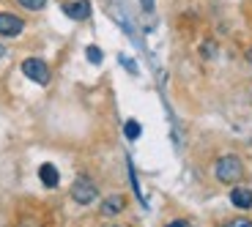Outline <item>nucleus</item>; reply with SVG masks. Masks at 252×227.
Returning a JSON list of instances; mask_svg holds the SVG:
<instances>
[{
  "label": "nucleus",
  "mask_w": 252,
  "mask_h": 227,
  "mask_svg": "<svg viewBox=\"0 0 252 227\" xmlns=\"http://www.w3.org/2000/svg\"><path fill=\"white\" fill-rule=\"evenodd\" d=\"M225 227H252V219H247V216H236V219H227Z\"/></svg>",
  "instance_id": "nucleus-12"
},
{
  "label": "nucleus",
  "mask_w": 252,
  "mask_h": 227,
  "mask_svg": "<svg viewBox=\"0 0 252 227\" xmlns=\"http://www.w3.org/2000/svg\"><path fill=\"white\" fill-rule=\"evenodd\" d=\"M85 57H88L91 63H96V66H99V63H101V57H104V55H101V50H99V47H88V50H85Z\"/></svg>",
  "instance_id": "nucleus-11"
},
{
  "label": "nucleus",
  "mask_w": 252,
  "mask_h": 227,
  "mask_svg": "<svg viewBox=\"0 0 252 227\" xmlns=\"http://www.w3.org/2000/svg\"><path fill=\"white\" fill-rule=\"evenodd\" d=\"M22 30H25V22L17 14L0 11V36H19Z\"/></svg>",
  "instance_id": "nucleus-4"
},
{
  "label": "nucleus",
  "mask_w": 252,
  "mask_h": 227,
  "mask_svg": "<svg viewBox=\"0 0 252 227\" xmlns=\"http://www.w3.org/2000/svg\"><path fill=\"white\" fill-rule=\"evenodd\" d=\"M19 227H36V225H31V222H25V225H19Z\"/></svg>",
  "instance_id": "nucleus-16"
},
{
  "label": "nucleus",
  "mask_w": 252,
  "mask_h": 227,
  "mask_svg": "<svg viewBox=\"0 0 252 227\" xmlns=\"http://www.w3.org/2000/svg\"><path fill=\"white\" fill-rule=\"evenodd\" d=\"M124 208H126V197L124 195H113V197H107V200L101 202V214L104 216H115Z\"/></svg>",
  "instance_id": "nucleus-7"
},
{
  "label": "nucleus",
  "mask_w": 252,
  "mask_h": 227,
  "mask_svg": "<svg viewBox=\"0 0 252 227\" xmlns=\"http://www.w3.org/2000/svg\"><path fill=\"white\" fill-rule=\"evenodd\" d=\"M22 8H28V11H41V8L47 6V0H17Z\"/></svg>",
  "instance_id": "nucleus-10"
},
{
  "label": "nucleus",
  "mask_w": 252,
  "mask_h": 227,
  "mask_svg": "<svg viewBox=\"0 0 252 227\" xmlns=\"http://www.w3.org/2000/svg\"><path fill=\"white\" fill-rule=\"evenodd\" d=\"M164 227H189V222L187 219H176V222H170V225H164Z\"/></svg>",
  "instance_id": "nucleus-13"
},
{
  "label": "nucleus",
  "mask_w": 252,
  "mask_h": 227,
  "mask_svg": "<svg viewBox=\"0 0 252 227\" xmlns=\"http://www.w3.org/2000/svg\"><path fill=\"white\" fill-rule=\"evenodd\" d=\"M214 175H217V181H222V183H239L241 178H244V164H241L239 156L227 153V156H222L220 162H217Z\"/></svg>",
  "instance_id": "nucleus-1"
},
{
  "label": "nucleus",
  "mask_w": 252,
  "mask_h": 227,
  "mask_svg": "<svg viewBox=\"0 0 252 227\" xmlns=\"http://www.w3.org/2000/svg\"><path fill=\"white\" fill-rule=\"evenodd\" d=\"M38 178H41V183H44L47 189H55L58 181H61V175H58V170L52 164H41V167H38Z\"/></svg>",
  "instance_id": "nucleus-8"
},
{
  "label": "nucleus",
  "mask_w": 252,
  "mask_h": 227,
  "mask_svg": "<svg viewBox=\"0 0 252 227\" xmlns=\"http://www.w3.org/2000/svg\"><path fill=\"white\" fill-rule=\"evenodd\" d=\"M63 14L71 19H88L91 17V3L88 0H71V3H63Z\"/></svg>",
  "instance_id": "nucleus-5"
},
{
  "label": "nucleus",
  "mask_w": 252,
  "mask_h": 227,
  "mask_svg": "<svg viewBox=\"0 0 252 227\" xmlns=\"http://www.w3.org/2000/svg\"><path fill=\"white\" fill-rule=\"evenodd\" d=\"M250 60H252V50H250Z\"/></svg>",
  "instance_id": "nucleus-17"
},
{
  "label": "nucleus",
  "mask_w": 252,
  "mask_h": 227,
  "mask_svg": "<svg viewBox=\"0 0 252 227\" xmlns=\"http://www.w3.org/2000/svg\"><path fill=\"white\" fill-rule=\"evenodd\" d=\"M143 8H145V11H151V8H154V0H143Z\"/></svg>",
  "instance_id": "nucleus-15"
},
{
  "label": "nucleus",
  "mask_w": 252,
  "mask_h": 227,
  "mask_svg": "<svg viewBox=\"0 0 252 227\" xmlns=\"http://www.w3.org/2000/svg\"><path fill=\"white\" fill-rule=\"evenodd\" d=\"M203 55H208V57L214 55V44H211V41H208V44H203Z\"/></svg>",
  "instance_id": "nucleus-14"
},
{
  "label": "nucleus",
  "mask_w": 252,
  "mask_h": 227,
  "mask_svg": "<svg viewBox=\"0 0 252 227\" xmlns=\"http://www.w3.org/2000/svg\"><path fill=\"white\" fill-rule=\"evenodd\" d=\"M22 74L28 80H33L36 85H47L50 82V66L41 57H28V60H22Z\"/></svg>",
  "instance_id": "nucleus-3"
},
{
  "label": "nucleus",
  "mask_w": 252,
  "mask_h": 227,
  "mask_svg": "<svg viewBox=\"0 0 252 227\" xmlns=\"http://www.w3.org/2000/svg\"><path fill=\"white\" fill-rule=\"evenodd\" d=\"M0 55H3V47H0Z\"/></svg>",
  "instance_id": "nucleus-18"
},
{
  "label": "nucleus",
  "mask_w": 252,
  "mask_h": 227,
  "mask_svg": "<svg viewBox=\"0 0 252 227\" xmlns=\"http://www.w3.org/2000/svg\"><path fill=\"white\" fill-rule=\"evenodd\" d=\"M71 200L80 202V205H91V202L99 200V189L96 183L91 181L88 175H80L74 183H71Z\"/></svg>",
  "instance_id": "nucleus-2"
},
{
  "label": "nucleus",
  "mask_w": 252,
  "mask_h": 227,
  "mask_svg": "<svg viewBox=\"0 0 252 227\" xmlns=\"http://www.w3.org/2000/svg\"><path fill=\"white\" fill-rule=\"evenodd\" d=\"M140 132H143V129H140V123H137V120H126L124 134H126L129 140H137V137H140Z\"/></svg>",
  "instance_id": "nucleus-9"
},
{
  "label": "nucleus",
  "mask_w": 252,
  "mask_h": 227,
  "mask_svg": "<svg viewBox=\"0 0 252 227\" xmlns=\"http://www.w3.org/2000/svg\"><path fill=\"white\" fill-rule=\"evenodd\" d=\"M230 202H233L236 208H241V211H250L252 208V192L247 189V186H233V192H230Z\"/></svg>",
  "instance_id": "nucleus-6"
}]
</instances>
